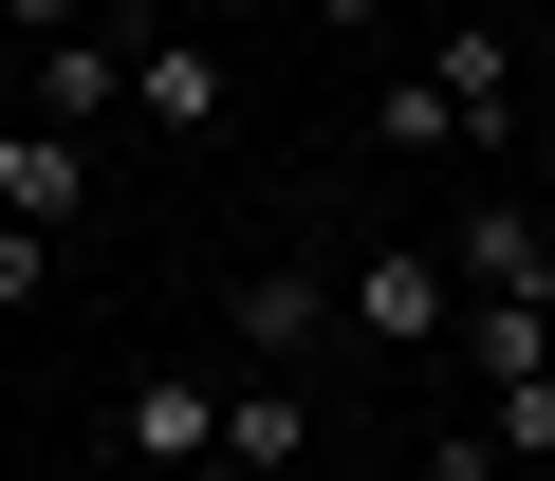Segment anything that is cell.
Wrapping results in <instances>:
<instances>
[{
	"label": "cell",
	"mask_w": 555,
	"mask_h": 481,
	"mask_svg": "<svg viewBox=\"0 0 555 481\" xmlns=\"http://www.w3.org/2000/svg\"><path fill=\"white\" fill-rule=\"evenodd\" d=\"M334 315H352L371 352H463V260H444V240H371Z\"/></svg>",
	"instance_id": "cell-1"
},
{
	"label": "cell",
	"mask_w": 555,
	"mask_h": 481,
	"mask_svg": "<svg viewBox=\"0 0 555 481\" xmlns=\"http://www.w3.org/2000/svg\"><path fill=\"white\" fill-rule=\"evenodd\" d=\"M222 112H241V93H222V38H204V20H149V38H130V130L222 148Z\"/></svg>",
	"instance_id": "cell-2"
},
{
	"label": "cell",
	"mask_w": 555,
	"mask_h": 481,
	"mask_svg": "<svg viewBox=\"0 0 555 481\" xmlns=\"http://www.w3.org/2000/svg\"><path fill=\"white\" fill-rule=\"evenodd\" d=\"M444 260H463V297H555V204L481 185V204L444 222Z\"/></svg>",
	"instance_id": "cell-3"
},
{
	"label": "cell",
	"mask_w": 555,
	"mask_h": 481,
	"mask_svg": "<svg viewBox=\"0 0 555 481\" xmlns=\"http://www.w3.org/2000/svg\"><path fill=\"white\" fill-rule=\"evenodd\" d=\"M20 112H56V130L93 148V130L130 112V38H112V20H75V38H38V56H20Z\"/></svg>",
	"instance_id": "cell-4"
},
{
	"label": "cell",
	"mask_w": 555,
	"mask_h": 481,
	"mask_svg": "<svg viewBox=\"0 0 555 481\" xmlns=\"http://www.w3.org/2000/svg\"><path fill=\"white\" fill-rule=\"evenodd\" d=\"M112 426H130V463H149V481L222 463V389H204V370H130V407H112Z\"/></svg>",
	"instance_id": "cell-5"
},
{
	"label": "cell",
	"mask_w": 555,
	"mask_h": 481,
	"mask_svg": "<svg viewBox=\"0 0 555 481\" xmlns=\"http://www.w3.org/2000/svg\"><path fill=\"white\" fill-rule=\"evenodd\" d=\"M75 204H93V148L56 112H0V222H75Z\"/></svg>",
	"instance_id": "cell-6"
},
{
	"label": "cell",
	"mask_w": 555,
	"mask_h": 481,
	"mask_svg": "<svg viewBox=\"0 0 555 481\" xmlns=\"http://www.w3.org/2000/svg\"><path fill=\"white\" fill-rule=\"evenodd\" d=\"M315 334H334V278L315 260H259L241 278V352H315Z\"/></svg>",
	"instance_id": "cell-7"
},
{
	"label": "cell",
	"mask_w": 555,
	"mask_h": 481,
	"mask_svg": "<svg viewBox=\"0 0 555 481\" xmlns=\"http://www.w3.org/2000/svg\"><path fill=\"white\" fill-rule=\"evenodd\" d=\"M222 444H241L259 481H297V463H315V407H297V389H222Z\"/></svg>",
	"instance_id": "cell-8"
},
{
	"label": "cell",
	"mask_w": 555,
	"mask_h": 481,
	"mask_svg": "<svg viewBox=\"0 0 555 481\" xmlns=\"http://www.w3.org/2000/svg\"><path fill=\"white\" fill-rule=\"evenodd\" d=\"M38 278H56V222H0V315H20Z\"/></svg>",
	"instance_id": "cell-9"
},
{
	"label": "cell",
	"mask_w": 555,
	"mask_h": 481,
	"mask_svg": "<svg viewBox=\"0 0 555 481\" xmlns=\"http://www.w3.org/2000/svg\"><path fill=\"white\" fill-rule=\"evenodd\" d=\"M75 20H112V0H0V38H20V56H38V38H75Z\"/></svg>",
	"instance_id": "cell-10"
},
{
	"label": "cell",
	"mask_w": 555,
	"mask_h": 481,
	"mask_svg": "<svg viewBox=\"0 0 555 481\" xmlns=\"http://www.w3.org/2000/svg\"><path fill=\"white\" fill-rule=\"evenodd\" d=\"M297 20H315V38H371V20H408V0H297Z\"/></svg>",
	"instance_id": "cell-11"
},
{
	"label": "cell",
	"mask_w": 555,
	"mask_h": 481,
	"mask_svg": "<svg viewBox=\"0 0 555 481\" xmlns=\"http://www.w3.org/2000/svg\"><path fill=\"white\" fill-rule=\"evenodd\" d=\"M167 20H204V38H241V20H259V0H167Z\"/></svg>",
	"instance_id": "cell-12"
},
{
	"label": "cell",
	"mask_w": 555,
	"mask_h": 481,
	"mask_svg": "<svg viewBox=\"0 0 555 481\" xmlns=\"http://www.w3.org/2000/svg\"><path fill=\"white\" fill-rule=\"evenodd\" d=\"M518 75H537V112H555V20H537V38H518Z\"/></svg>",
	"instance_id": "cell-13"
},
{
	"label": "cell",
	"mask_w": 555,
	"mask_h": 481,
	"mask_svg": "<svg viewBox=\"0 0 555 481\" xmlns=\"http://www.w3.org/2000/svg\"><path fill=\"white\" fill-rule=\"evenodd\" d=\"M185 481H259V463H241V444H222V463H185Z\"/></svg>",
	"instance_id": "cell-14"
},
{
	"label": "cell",
	"mask_w": 555,
	"mask_h": 481,
	"mask_svg": "<svg viewBox=\"0 0 555 481\" xmlns=\"http://www.w3.org/2000/svg\"><path fill=\"white\" fill-rule=\"evenodd\" d=\"M0 93H20V38H0Z\"/></svg>",
	"instance_id": "cell-15"
},
{
	"label": "cell",
	"mask_w": 555,
	"mask_h": 481,
	"mask_svg": "<svg viewBox=\"0 0 555 481\" xmlns=\"http://www.w3.org/2000/svg\"><path fill=\"white\" fill-rule=\"evenodd\" d=\"M426 20H463V0H426Z\"/></svg>",
	"instance_id": "cell-16"
},
{
	"label": "cell",
	"mask_w": 555,
	"mask_h": 481,
	"mask_svg": "<svg viewBox=\"0 0 555 481\" xmlns=\"http://www.w3.org/2000/svg\"><path fill=\"white\" fill-rule=\"evenodd\" d=\"M537 204H555V167H537Z\"/></svg>",
	"instance_id": "cell-17"
}]
</instances>
